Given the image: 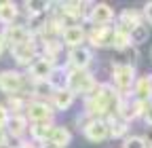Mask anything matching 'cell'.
I'll return each instance as SVG.
<instances>
[{
    "instance_id": "cell-1",
    "label": "cell",
    "mask_w": 152,
    "mask_h": 148,
    "mask_svg": "<svg viewBox=\"0 0 152 148\" xmlns=\"http://www.w3.org/2000/svg\"><path fill=\"white\" fill-rule=\"evenodd\" d=\"M85 106H87V112L89 114H97L99 119L102 116H108V119L118 116V106H121L118 91L112 89L110 85H99V87H95L91 93L87 95Z\"/></svg>"
},
{
    "instance_id": "cell-2",
    "label": "cell",
    "mask_w": 152,
    "mask_h": 148,
    "mask_svg": "<svg viewBox=\"0 0 152 148\" xmlns=\"http://www.w3.org/2000/svg\"><path fill=\"white\" fill-rule=\"evenodd\" d=\"M97 87L93 81V76L87 72V70H70L68 72V78H66V89H70L72 93H83V95H89L91 91Z\"/></svg>"
},
{
    "instance_id": "cell-3",
    "label": "cell",
    "mask_w": 152,
    "mask_h": 148,
    "mask_svg": "<svg viewBox=\"0 0 152 148\" xmlns=\"http://www.w3.org/2000/svg\"><path fill=\"white\" fill-rule=\"evenodd\" d=\"M112 81H114L116 91L129 93L131 87L135 85V68L131 64H116L112 68Z\"/></svg>"
},
{
    "instance_id": "cell-4",
    "label": "cell",
    "mask_w": 152,
    "mask_h": 148,
    "mask_svg": "<svg viewBox=\"0 0 152 148\" xmlns=\"http://www.w3.org/2000/svg\"><path fill=\"white\" fill-rule=\"evenodd\" d=\"M83 131L89 142H104L106 138H110V127L106 119H93L83 127Z\"/></svg>"
},
{
    "instance_id": "cell-5",
    "label": "cell",
    "mask_w": 152,
    "mask_h": 148,
    "mask_svg": "<svg viewBox=\"0 0 152 148\" xmlns=\"http://www.w3.org/2000/svg\"><path fill=\"white\" fill-rule=\"evenodd\" d=\"M21 87H23V76L19 72H15V70L0 72V91H4L9 95H15Z\"/></svg>"
},
{
    "instance_id": "cell-6",
    "label": "cell",
    "mask_w": 152,
    "mask_h": 148,
    "mask_svg": "<svg viewBox=\"0 0 152 148\" xmlns=\"http://www.w3.org/2000/svg\"><path fill=\"white\" fill-rule=\"evenodd\" d=\"M51 74H53V62L49 57H36L30 64V76L34 78V83L49 81Z\"/></svg>"
},
{
    "instance_id": "cell-7",
    "label": "cell",
    "mask_w": 152,
    "mask_h": 148,
    "mask_svg": "<svg viewBox=\"0 0 152 148\" xmlns=\"http://www.w3.org/2000/svg\"><path fill=\"white\" fill-rule=\"evenodd\" d=\"M114 30H116V28H112V26H93V30L89 32V42L95 45V47H108V45H112Z\"/></svg>"
},
{
    "instance_id": "cell-8",
    "label": "cell",
    "mask_w": 152,
    "mask_h": 148,
    "mask_svg": "<svg viewBox=\"0 0 152 148\" xmlns=\"http://www.w3.org/2000/svg\"><path fill=\"white\" fill-rule=\"evenodd\" d=\"M13 57H15L17 64H23V66L32 64L36 59V42L30 38V40H26L21 45H15L13 47Z\"/></svg>"
},
{
    "instance_id": "cell-9",
    "label": "cell",
    "mask_w": 152,
    "mask_h": 148,
    "mask_svg": "<svg viewBox=\"0 0 152 148\" xmlns=\"http://www.w3.org/2000/svg\"><path fill=\"white\" fill-rule=\"evenodd\" d=\"M91 59H93V55H91V51L85 49V47H76V49H72L70 55H68V64H70L74 70H87V66L91 64Z\"/></svg>"
},
{
    "instance_id": "cell-10",
    "label": "cell",
    "mask_w": 152,
    "mask_h": 148,
    "mask_svg": "<svg viewBox=\"0 0 152 148\" xmlns=\"http://www.w3.org/2000/svg\"><path fill=\"white\" fill-rule=\"evenodd\" d=\"M112 19H114V11H112L110 4H104V2L95 4L89 13V21L95 23V26H108Z\"/></svg>"
},
{
    "instance_id": "cell-11",
    "label": "cell",
    "mask_w": 152,
    "mask_h": 148,
    "mask_svg": "<svg viewBox=\"0 0 152 148\" xmlns=\"http://www.w3.org/2000/svg\"><path fill=\"white\" fill-rule=\"evenodd\" d=\"M30 38H32V34H30V30L23 28V26H9V28L4 30V36H2V40L9 42L11 47L21 45V42H26V40H30Z\"/></svg>"
},
{
    "instance_id": "cell-12",
    "label": "cell",
    "mask_w": 152,
    "mask_h": 148,
    "mask_svg": "<svg viewBox=\"0 0 152 148\" xmlns=\"http://www.w3.org/2000/svg\"><path fill=\"white\" fill-rule=\"evenodd\" d=\"M28 116L34 123H47L53 116V110L45 102H32V104H28Z\"/></svg>"
},
{
    "instance_id": "cell-13",
    "label": "cell",
    "mask_w": 152,
    "mask_h": 148,
    "mask_svg": "<svg viewBox=\"0 0 152 148\" xmlns=\"http://www.w3.org/2000/svg\"><path fill=\"white\" fill-rule=\"evenodd\" d=\"M61 38H64V45L76 49V47H80V42L85 40V30L80 26H66L64 32H61Z\"/></svg>"
},
{
    "instance_id": "cell-14",
    "label": "cell",
    "mask_w": 152,
    "mask_h": 148,
    "mask_svg": "<svg viewBox=\"0 0 152 148\" xmlns=\"http://www.w3.org/2000/svg\"><path fill=\"white\" fill-rule=\"evenodd\" d=\"M118 21H121L118 28L129 34L131 30H135L137 26H142V15H140L135 9H127V11L121 13V19H118Z\"/></svg>"
},
{
    "instance_id": "cell-15",
    "label": "cell",
    "mask_w": 152,
    "mask_h": 148,
    "mask_svg": "<svg viewBox=\"0 0 152 148\" xmlns=\"http://www.w3.org/2000/svg\"><path fill=\"white\" fill-rule=\"evenodd\" d=\"M72 102H74V93L70 89H55V93H53V104H55V108L57 110H68L70 106H72Z\"/></svg>"
},
{
    "instance_id": "cell-16",
    "label": "cell",
    "mask_w": 152,
    "mask_h": 148,
    "mask_svg": "<svg viewBox=\"0 0 152 148\" xmlns=\"http://www.w3.org/2000/svg\"><path fill=\"white\" fill-rule=\"evenodd\" d=\"M148 97H152V74L135 81V100L148 102Z\"/></svg>"
},
{
    "instance_id": "cell-17",
    "label": "cell",
    "mask_w": 152,
    "mask_h": 148,
    "mask_svg": "<svg viewBox=\"0 0 152 148\" xmlns=\"http://www.w3.org/2000/svg\"><path fill=\"white\" fill-rule=\"evenodd\" d=\"M70 131L66 127H53V131H51V136H49V144H55V146H59V148H66L68 144H70ZM45 142V144H47Z\"/></svg>"
},
{
    "instance_id": "cell-18",
    "label": "cell",
    "mask_w": 152,
    "mask_h": 148,
    "mask_svg": "<svg viewBox=\"0 0 152 148\" xmlns=\"http://www.w3.org/2000/svg\"><path fill=\"white\" fill-rule=\"evenodd\" d=\"M7 127H9V133L11 136H15V138H19L23 131H26V119L23 116H19V114H15V116H9V123H7Z\"/></svg>"
},
{
    "instance_id": "cell-19",
    "label": "cell",
    "mask_w": 152,
    "mask_h": 148,
    "mask_svg": "<svg viewBox=\"0 0 152 148\" xmlns=\"http://www.w3.org/2000/svg\"><path fill=\"white\" fill-rule=\"evenodd\" d=\"M51 131H53V127L49 123H36L32 127V138L38 140V142H47L49 136H51Z\"/></svg>"
},
{
    "instance_id": "cell-20",
    "label": "cell",
    "mask_w": 152,
    "mask_h": 148,
    "mask_svg": "<svg viewBox=\"0 0 152 148\" xmlns=\"http://www.w3.org/2000/svg\"><path fill=\"white\" fill-rule=\"evenodd\" d=\"M108 127H110V136L112 138H121V136L127 133V123L123 119H118V116L108 119Z\"/></svg>"
},
{
    "instance_id": "cell-21",
    "label": "cell",
    "mask_w": 152,
    "mask_h": 148,
    "mask_svg": "<svg viewBox=\"0 0 152 148\" xmlns=\"http://www.w3.org/2000/svg\"><path fill=\"white\" fill-rule=\"evenodd\" d=\"M17 17V7L13 2H0V21L13 23Z\"/></svg>"
},
{
    "instance_id": "cell-22",
    "label": "cell",
    "mask_w": 152,
    "mask_h": 148,
    "mask_svg": "<svg viewBox=\"0 0 152 148\" xmlns=\"http://www.w3.org/2000/svg\"><path fill=\"white\" fill-rule=\"evenodd\" d=\"M129 45H131L129 34L123 32L121 28H116V30H114V38H112V47H114V49H118V51H125Z\"/></svg>"
},
{
    "instance_id": "cell-23",
    "label": "cell",
    "mask_w": 152,
    "mask_h": 148,
    "mask_svg": "<svg viewBox=\"0 0 152 148\" xmlns=\"http://www.w3.org/2000/svg\"><path fill=\"white\" fill-rule=\"evenodd\" d=\"M129 40H131V45H142V42H146V40H148V28L142 23V26H137L135 30H131V32H129Z\"/></svg>"
},
{
    "instance_id": "cell-24",
    "label": "cell",
    "mask_w": 152,
    "mask_h": 148,
    "mask_svg": "<svg viewBox=\"0 0 152 148\" xmlns=\"http://www.w3.org/2000/svg\"><path fill=\"white\" fill-rule=\"evenodd\" d=\"M83 2H66L61 4V15L64 17H80L85 11H83Z\"/></svg>"
},
{
    "instance_id": "cell-25",
    "label": "cell",
    "mask_w": 152,
    "mask_h": 148,
    "mask_svg": "<svg viewBox=\"0 0 152 148\" xmlns=\"http://www.w3.org/2000/svg\"><path fill=\"white\" fill-rule=\"evenodd\" d=\"M26 7L30 9L32 15H42V13L51 7V2H47V0H42V2H40V0H28Z\"/></svg>"
},
{
    "instance_id": "cell-26",
    "label": "cell",
    "mask_w": 152,
    "mask_h": 148,
    "mask_svg": "<svg viewBox=\"0 0 152 148\" xmlns=\"http://www.w3.org/2000/svg\"><path fill=\"white\" fill-rule=\"evenodd\" d=\"M34 93H38V95H51V93H55V89H53V85L49 81H40V83H34Z\"/></svg>"
},
{
    "instance_id": "cell-27",
    "label": "cell",
    "mask_w": 152,
    "mask_h": 148,
    "mask_svg": "<svg viewBox=\"0 0 152 148\" xmlns=\"http://www.w3.org/2000/svg\"><path fill=\"white\" fill-rule=\"evenodd\" d=\"M125 148H146V140L140 136H131L125 140Z\"/></svg>"
},
{
    "instance_id": "cell-28",
    "label": "cell",
    "mask_w": 152,
    "mask_h": 148,
    "mask_svg": "<svg viewBox=\"0 0 152 148\" xmlns=\"http://www.w3.org/2000/svg\"><path fill=\"white\" fill-rule=\"evenodd\" d=\"M9 123V110L4 106H0V129H4Z\"/></svg>"
},
{
    "instance_id": "cell-29",
    "label": "cell",
    "mask_w": 152,
    "mask_h": 148,
    "mask_svg": "<svg viewBox=\"0 0 152 148\" xmlns=\"http://www.w3.org/2000/svg\"><path fill=\"white\" fill-rule=\"evenodd\" d=\"M144 121L152 127V104H148V108H146V112H144Z\"/></svg>"
},
{
    "instance_id": "cell-30",
    "label": "cell",
    "mask_w": 152,
    "mask_h": 148,
    "mask_svg": "<svg viewBox=\"0 0 152 148\" xmlns=\"http://www.w3.org/2000/svg\"><path fill=\"white\" fill-rule=\"evenodd\" d=\"M144 17L152 23V2H146V7H144Z\"/></svg>"
},
{
    "instance_id": "cell-31",
    "label": "cell",
    "mask_w": 152,
    "mask_h": 148,
    "mask_svg": "<svg viewBox=\"0 0 152 148\" xmlns=\"http://www.w3.org/2000/svg\"><path fill=\"white\" fill-rule=\"evenodd\" d=\"M7 144V136H4V131H2V129H0V148H2Z\"/></svg>"
},
{
    "instance_id": "cell-32",
    "label": "cell",
    "mask_w": 152,
    "mask_h": 148,
    "mask_svg": "<svg viewBox=\"0 0 152 148\" xmlns=\"http://www.w3.org/2000/svg\"><path fill=\"white\" fill-rule=\"evenodd\" d=\"M40 148H59V146H55V144H49V142H47V144H42Z\"/></svg>"
},
{
    "instance_id": "cell-33",
    "label": "cell",
    "mask_w": 152,
    "mask_h": 148,
    "mask_svg": "<svg viewBox=\"0 0 152 148\" xmlns=\"http://www.w3.org/2000/svg\"><path fill=\"white\" fill-rule=\"evenodd\" d=\"M2 51H4V40H2V36H0V55H2Z\"/></svg>"
},
{
    "instance_id": "cell-34",
    "label": "cell",
    "mask_w": 152,
    "mask_h": 148,
    "mask_svg": "<svg viewBox=\"0 0 152 148\" xmlns=\"http://www.w3.org/2000/svg\"><path fill=\"white\" fill-rule=\"evenodd\" d=\"M150 59H152V49H150Z\"/></svg>"
}]
</instances>
